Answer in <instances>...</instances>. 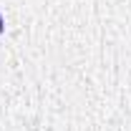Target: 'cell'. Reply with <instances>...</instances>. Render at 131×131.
<instances>
[{"label":"cell","mask_w":131,"mask_h":131,"mask_svg":"<svg viewBox=\"0 0 131 131\" xmlns=\"http://www.w3.org/2000/svg\"><path fill=\"white\" fill-rule=\"evenodd\" d=\"M5 30V25H3V15H0V33Z\"/></svg>","instance_id":"cell-1"}]
</instances>
